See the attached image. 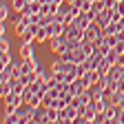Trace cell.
<instances>
[{"label": "cell", "mask_w": 124, "mask_h": 124, "mask_svg": "<svg viewBox=\"0 0 124 124\" xmlns=\"http://www.w3.org/2000/svg\"><path fill=\"white\" fill-rule=\"evenodd\" d=\"M117 58H120V53H117L115 49H111V51H108V53H106V60H108V62H111V64H115V62H117Z\"/></svg>", "instance_id": "17"}, {"label": "cell", "mask_w": 124, "mask_h": 124, "mask_svg": "<svg viewBox=\"0 0 124 124\" xmlns=\"http://www.w3.org/2000/svg\"><path fill=\"white\" fill-rule=\"evenodd\" d=\"M11 9H13V7L5 5V0H2V5H0V22H7V18L11 16Z\"/></svg>", "instance_id": "12"}, {"label": "cell", "mask_w": 124, "mask_h": 124, "mask_svg": "<svg viewBox=\"0 0 124 124\" xmlns=\"http://www.w3.org/2000/svg\"><path fill=\"white\" fill-rule=\"evenodd\" d=\"M69 49V38L62 33V36H58V38H49V51H53L55 55H62Z\"/></svg>", "instance_id": "1"}, {"label": "cell", "mask_w": 124, "mask_h": 124, "mask_svg": "<svg viewBox=\"0 0 124 124\" xmlns=\"http://www.w3.org/2000/svg\"><path fill=\"white\" fill-rule=\"evenodd\" d=\"M71 67H73L71 62L62 60V58H58V60H53V62H51V71H53V73H67Z\"/></svg>", "instance_id": "7"}, {"label": "cell", "mask_w": 124, "mask_h": 124, "mask_svg": "<svg viewBox=\"0 0 124 124\" xmlns=\"http://www.w3.org/2000/svg\"><path fill=\"white\" fill-rule=\"evenodd\" d=\"M120 29H122V31H124V18H122V22H120Z\"/></svg>", "instance_id": "20"}, {"label": "cell", "mask_w": 124, "mask_h": 124, "mask_svg": "<svg viewBox=\"0 0 124 124\" xmlns=\"http://www.w3.org/2000/svg\"><path fill=\"white\" fill-rule=\"evenodd\" d=\"M64 36H67L71 42H82V40H84V29H82V27H78L75 22H71V24H67Z\"/></svg>", "instance_id": "4"}, {"label": "cell", "mask_w": 124, "mask_h": 124, "mask_svg": "<svg viewBox=\"0 0 124 124\" xmlns=\"http://www.w3.org/2000/svg\"><path fill=\"white\" fill-rule=\"evenodd\" d=\"M9 49H11V42H9L7 33H2L0 36V51H9Z\"/></svg>", "instance_id": "16"}, {"label": "cell", "mask_w": 124, "mask_h": 124, "mask_svg": "<svg viewBox=\"0 0 124 124\" xmlns=\"http://www.w3.org/2000/svg\"><path fill=\"white\" fill-rule=\"evenodd\" d=\"M86 89H89V86H86V82H84V78H75L73 82H67V91L71 93L73 98L82 95V93H84Z\"/></svg>", "instance_id": "3"}, {"label": "cell", "mask_w": 124, "mask_h": 124, "mask_svg": "<svg viewBox=\"0 0 124 124\" xmlns=\"http://www.w3.org/2000/svg\"><path fill=\"white\" fill-rule=\"evenodd\" d=\"M117 124H124V108H122L120 115H117Z\"/></svg>", "instance_id": "18"}, {"label": "cell", "mask_w": 124, "mask_h": 124, "mask_svg": "<svg viewBox=\"0 0 124 124\" xmlns=\"http://www.w3.org/2000/svg\"><path fill=\"white\" fill-rule=\"evenodd\" d=\"M46 29H49V38H58V36H62L67 31V24L60 22V20H53L51 24H46Z\"/></svg>", "instance_id": "5"}, {"label": "cell", "mask_w": 124, "mask_h": 124, "mask_svg": "<svg viewBox=\"0 0 124 124\" xmlns=\"http://www.w3.org/2000/svg\"><path fill=\"white\" fill-rule=\"evenodd\" d=\"M31 124H49L46 122V106H36L33 108V120H31Z\"/></svg>", "instance_id": "6"}, {"label": "cell", "mask_w": 124, "mask_h": 124, "mask_svg": "<svg viewBox=\"0 0 124 124\" xmlns=\"http://www.w3.org/2000/svg\"><path fill=\"white\" fill-rule=\"evenodd\" d=\"M0 122H2V124H22V120H20V115H18V113L2 115V117H0Z\"/></svg>", "instance_id": "11"}, {"label": "cell", "mask_w": 124, "mask_h": 124, "mask_svg": "<svg viewBox=\"0 0 124 124\" xmlns=\"http://www.w3.org/2000/svg\"><path fill=\"white\" fill-rule=\"evenodd\" d=\"M20 58H22V60L33 58V42H22V44H20Z\"/></svg>", "instance_id": "10"}, {"label": "cell", "mask_w": 124, "mask_h": 124, "mask_svg": "<svg viewBox=\"0 0 124 124\" xmlns=\"http://www.w3.org/2000/svg\"><path fill=\"white\" fill-rule=\"evenodd\" d=\"M29 24H31V16H29V13H18V16L13 18V31H16L18 36L24 33V31L29 29Z\"/></svg>", "instance_id": "2"}, {"label": "cell", "mask_w": 124, "mask_h": 124, "mask_svg": "<svg viewBox=\"0 0 124 124\" xmlns=\"http://www.w3.org/2000/svg\"><path fill=\"white\" fill-rule=\"evenodd\" d=\"M9 64H13L11 53L9 51H0V69H2V67H9Z\"/></svg>", "instance_id": "13"}, {"label": "cell", "mask_w": 124, "mask_h": 124, "mask_svg": "<svg viewBox=\"0 0 124 124\" xmlns=\"http://www.w3.org/2000/svg\"><path fill=\"white\" fill-rule=\"evenodd\" d=\"M120 108H124V95H122V100H120Z\"/></svg>", "instance_id": "19"}, {"label": "cell", "mask_w": 124, "mask_h": 124, "mask_svg": "<svg viewBox=\"0 0 124 124\" xmlns=\"http://www.w3.org/2000/svg\"><path fill=\"white\" fill-rule=\"evenodd\" d=\"M27 2H29V5H31V2H36V0H27Z\"/></svg>", "instance_id": "21"}, {"label": "cell", "mask_w": 124, "mask_h": 124, "mask_svg": "<svg viewBox=\"0 0 124 124\" xmlns=\"http://www.w3.org/2000/svg\"><path fill=\"white\" fill-rule=\"evenodd\" d=\"M84 82H86V86H91V84H95V82H100V78H102V73L98 71V69H89L84 75Z\"/></svg>", "instance_id": "9"}, {"label": "cell", "mask_w": 124, "mask_h": 124, "mask_svg": "<svg viewBox=\"0 0 124 124\" xmlns=\"http://www.w3.org/2000/svg\"><path fill=\"white\" fill-rule=\"evenodd\" d=\"M111 67H113V64H111V62H108L106 58H104V60L100 62V67H98V71H100L102 75H108V71H111Z\"/></svg>", "instance_id": "15"}, {"label": "cell", "mask_w": 124, "mask_h": 124, "mask_svg": "<svg viewBox=\"0 0 124 124\" xmlns=\"http://www.w3.org/2000/svg\"><path fill=\"white\" fill-rule=\"evenodd\" d=\"M11 7H13V11H16V13H22V11L29 7V2H27V0H13Z\"/></svg>", "instance_id": "14"}, {"label": "cell", "mask_w": 124, "mask_h": 124, "mask_svg": "<svg viewBox=\"0 0 124 124\" xmlns=\"http://www.w3.org/2000/svg\"><path fill=\"white\" fill-rule=\"evenodd\" d=\"M120 104H108L106 106V122L108 124H117V115H120Z\"/></svg>", "instance_id": "8"}]
</instances>
